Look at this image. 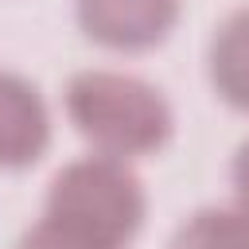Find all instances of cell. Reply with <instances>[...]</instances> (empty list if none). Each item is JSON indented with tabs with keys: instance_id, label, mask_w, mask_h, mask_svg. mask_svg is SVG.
<instances>
[{
	"instance_id": "obj_1",
	"label": "cell",
	"mask_w": 249,
	"mask_h": 249,
	"mask_svg": "<svg viewBox=\"0 0 249 249\" xmlns=\"http://www.w3.org/2000/svg\"><path fill=\"white\" fill-rule=\"evenodd\" d=\"M62 101L74 132L93 148V156L128 163L140 156H156L175 132L167 97L136 74L78 70L66 82Z\"/></svg>"
},
{
	"instance_id": "obj_2",
	"label": "cell",
	"mask_w": 249,
	"mask_h": 249,
	"mask_svg": "<svg viewBox=\"0 0 249 249\" xmlns=\"http://www.w3.org/2000/svg\"><path fill=\"white\" fill-rule=\"evenodd\" d=\"M43 214L113 249H124L144 226L148 195H144L140 175L124 160L82 156V160H70L51 179Z\"/></svg>"
},
{
	"instance_id": "obj_3",
	"label": "cell",
	"mask_w": 249,
	"mask_h": 249,
	"mask_svg": "<svg viewBox=\"0 0 249 249\" xmlns=\"http://www.w3.org/2000/svg\"><path fill=\"white\" fill-rule=\"evenodd\" d=\"M183 0H74L82 35L117 54L160 47L179 23Z\"/></svg>"
},
{
	"instance_id": "obj_4",
	"label": "cell",
	"mask_w": 249,
	"mask_h": 249,
	"mask_svg": "<svg viewBox=\"0 0 249 249\" xmlns=\"http://www.w3.org/2000/svg\"><path fill=\"white\" fill-rule=\"evenodd\" d=\"M51 148V113L43 93L12 74L0 70V171H23L39 163Z\"/></svg>"
},
{
	"instance_id": "obj_5",
	"label": "cell",
	"mask_w": 249,
	"mask_h": 249,
	"mask_svg": "<svg viewBox=\"0 0 249 249\" xmlns=\"http://www.w3.org/2000/svg\"><path fill=\"white\" fill-rule=\"evenodd\" d=\"M206 74L230 109L249 113V8L230 12L214 27L206 47Z\"/></svg>"
},
{
	"instance_id": "obj_6",
	"label": "cell",
	"mask_w": 249,
	"mask_h": 249,
	"mask_svg": "<svg viewBox=\"0 0 249 249\" xmlns=\"http://www.w3.org/2000/svg\"><path fill=\"white\" fill-rule=\"evenodd\" d=\"M167 249H249V214L237 206H202L175 230Z\"/></svg>"
},
{
	"instance_id": "obj_7",
	"label": "cell",
	"mask_w": 249,
	"mask_h": 249,
	"mask_svg": "<svg viewBox=\"0 0 249 249\" xmlns=\"http://www.w3.org/2000/svg\"><path fill=\"white\" fill-rule=\"evenodd\" d=\"M16 249H113V245H105V241H97V237H89V233H82V230H74V226L54 222V218L43 214L19 237Z\"/></svg>"
},
{
	"instance_id": "obj_8",
	"label": "cell",
	"mask_w": 249,
	"mask_h": 249,
	"mask_svg": "<svg viewBox=\"0 0 249 249\" xmlns=\"http://www.w3.org/2000/svg\"><path fill=\"white\" fill-rule=\"evenodd\" d=\"M230 183H233V206L249 214V140L233 152V163H230Z\"/></svg>"
}]
</instances>
